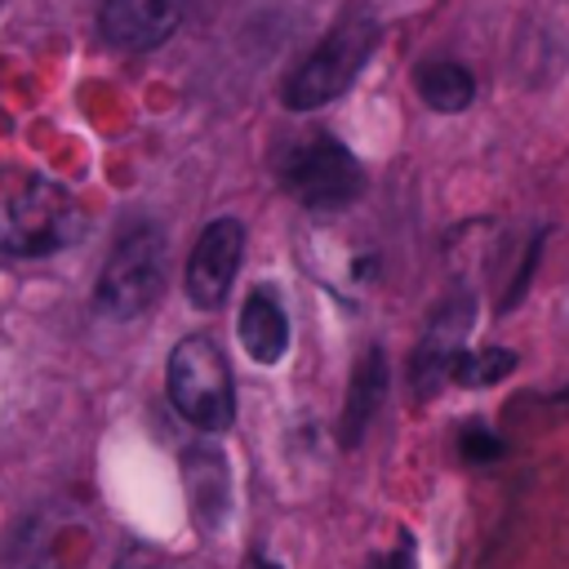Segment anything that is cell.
Returning <instances> with one entry per match:
<instances>
[{"label": "cell", "instance_id": "30bf717a", "mask_svg": "<svg viewBox=\"0 0 569 569\" xmlns=\"http://www.w3.org/2000/svg\"><path fill=\"white\" fill-rule=\"evenodd\" d=\"M382 391H387V356H382V347H369L351 369V387H347L342 418H338V440L347 449H356L360 436L369 431V422L382 405Z\"/></svg>", "mask_w": 569, "mask_h": 569}, {"label": "cell", "instance_id": "8992f818", "mask_svg": "<svg viewBox=\"0 0 569 569\" xmlns=\"http://www.w3.org/2000/svg\"><path fill=\"white\" fill-rule=\"evenodd\" d=\"M240 258H244V227L236 218H213L187 258V298L200 311H218L231 293Z\"/></svg>", "mask_w": 569, "mask_h": 569}, {"label": "cell", "instance_id": "9c48e42d", "mask_svg": "<svg viewBox=\"0 0 569 569\" xmlns=\"http://www.w3.org/2000/svg\"><path fill=\"white\" fill-rule=\"evenodd\" d=\"M240 347L258 360V365H276L289 347V316L284 302L271 284L249 289V298L240 302Z\"/></svg>", "mask_w": 569, "mask_h": 569}, {"label": "cell", "instance_id": "277c9868", "mask_svg": "<svg viewBox=\"0 0 569 569\" xmlns=\"http://www.w3.org/2000/svg\"><path fill=\"white\" fill-rule=\"evenodd\" d=\"M373 36H378V27H373L369 13L342 18V22L302 58V67L284 80V107H289V111H316V107L333 102V98L360 76V67H365V58H369V49H373Z\"/></svg>", "mask_w": 569, "mask_h": 569}, {"label": "cell", "instance_id": "6da1fadb", "mask_svg": "<svg viewBox=\"0 0 569 569\" xmlns=\"http://www.w3.org/2000/svg\"><path fill=\"white\" fill-rule=\"evenodd\" d=\"M84 209L67 187L31 169L0 164V258H49L76 244Z\"/></svg>", "mask_w": 569, "mask_h": 569}, {"label": "cell", "instance_id": "5bb4252c", "mask_svg": "<svg viewBox=\"0 0 569 569\" xmlns=\"http://www.w3.org/2000/svg\"><path fill=\"white\" fill-rule=\"evenodd\" d=\"M458 453H462V462H498L502 453H507V445L493 436V427L489 422H462V431H458Z\"/></svg>", "mask_w": 569, "mask_h": 569}, {"label": "cell", "instance_id": "8fae6325", "mask_svg": "<svg viewBox=\"0 0 569 569\" xmlns=\"http://www.w3.org/2000/svg\"><path fill=\"white\" fill-rule=\"evenodd\" d=\"M182 480H187V493H191V516L200 525H218L227 516V502H231V476H227L222 453L209 449V445L187 449Z\"/></svg>", "mask_w": 569, "mask_h": 569}, {"label": "cell", "instance_id": "7c38bea8", "mask_svg": "<svg viewBox=\"0 0 569 569\" xmlns=\"http://www.w3.org/2000/svg\"><path fill=\"white\" fill-rule=\"evenodd\" d=\"M413 89H418V98H422L431 111H462V107H471V98H476L471 71H467L462 62H453V58H427V62H418Z\"/></svg>", "mask_w": 569, "mask_h": 569}, {"label": "cell", "instance_id": "5b68a950", "mask_svg": "<svg viewBox=\"0 0 569 569\" xmlns=\"http://www.w3.org/2000/svg\"><path fill=\"white\" fill-rule=\"evenodd\" d=\"M280 182L298 204L329 213V209H347L365 191V169L338 138L311 133V138H302L298 147L284 151Z\"/></svg>", "mask_w": 569, "mask_h": 569}, {"label": "cell", "instance_id": "4fadbf2b", "mask_svg": "<svg viewBox=\"0 0 569 569\" xmlns=\"http://www.w3.org/2000/svg\"><path fill=\"white\" fill-rule=\"evenodd\" d=\"M516 365H520V356L511 347H485V351H462L458 347V356L449 360V382H458V387H493Z\"/></svg>", "mask_w": 569, "mask_h": 569}, {"label": "cell", "instance_id": "2e32d148", "mask_svg": "<svg viewBox=\"0 0 569 569\" xmlns=\"http://www.w3.org/2000/svg\"><path fill=\"white\" fill-rule=\"evenodd\" d=\"M369 569H413V538L405 533V538L396 542V551H391V556H382V560H373Z\"/></svg>", "mask_w": 569, "mask_h": 569}, {"label": "cell", "instance_id": "52a82bcc", "mask_svg": "<svg viewBox=\"0 0 569 569\" xmlns=\"http://www.w3.org/2000/svg\"><path fill=\"white\" fill-rule=\"evenodd\" d=\"M182 0H102V36L116 49H156L173 36Z\"/></svg>", "mask_w": 569, "mask_h": 569}, {"label": "cell", "instance_id": "9a60e30c", "mask_svg": "<svg viewBox=\"0 0 569 569\" xmlns=\"http://www.w3.org/2000/svg\"><path fill=\"white\" fill-rule=\"evenodd\" d=\"M116 569H178L173 560H164L156 547L147 542H129L120 556H116Z\"/></svg>", "mask_w": 569, "mask_h": 569}, {"label": "cell", "instance_id": "e0dca14e", "mask_svg": "<svg viewBox=\"0 0 569 569\" xmlns=\"http://www.w3.org/2000/svg\"><path fill=\"white\" fill-rule=\"evenodd\" d=\"M253 569H280L276 560H267V556H253Z\"/></svg>", "mask_w": 569, "mask_h": 569}, {"label": "cell", "instance_id": "7a4b0ae2", "mask_svg": "<svg viewBox=\"0 0 569 569\" xmlns=\"http://www.w3.org/2000/svg\"><path fill=\"white\" fill-rule=\"evenodd\" d=\"M169 400L200 431H227L236 418V382L222 347L209 333H191L169 351Z\"/></svg>", "mask_w": 569, "mask_h": 569}, {"label": "cell", "instance_id": "3957f363", "mask_svg": "<svg viewBox=\"0 0 569 569\" xmlns=\"http://www.w3.org/2000/svg\"><path fill=\"white\" fill-rule=\"evenodd\" d=\"M160 289H164V231L151 222H138L107 253L93 302L107 320H138L142 311L156 307Z\"/></svg>", "mask_w": 569, "mask_h": 569}, {"label": "cell", "instance_id": "ba28073f", "mask_svg": "<svg viewBox=\"0 0 569 569\" xmlns=\"http://www.w3.org/2000/svg\"><path fill=\"white\" fill-rule=\"evenodd\" d=\"M467 329H471V298H453L431 316V325L409 360V378H413L418 396H431L449 378V360L458 356Z\"/></svg>", "mask_w": 569, "mask_h": 569}]
</instances>
